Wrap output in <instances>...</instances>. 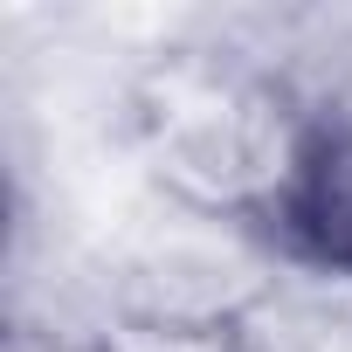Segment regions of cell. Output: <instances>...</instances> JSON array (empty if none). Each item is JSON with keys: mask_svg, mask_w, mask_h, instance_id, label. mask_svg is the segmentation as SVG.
<instances>
[{"mask_svg": "<svg viewBox=\"0 0 352 352\" xmlns=\"http://www.w3.org/2000/svg\"><path fill=\"white\" fill-rule=\"evenodd\" d=\"M138 131L173 208L263 235L297 173L311 111L242 63L173 56L145 83Z\"/></svg>", "mask_w": 352, "mask_h": 352, "instance_id": "6da1fadb", "label": "cell"}, {"mask_svg": "<svg viewBox=\"0 0 352 352\" xmlns=\"http://www.w3.org/2000/svg\"><path fill=\"white\" fill-rule=\"evenodd\" d=\"M263 235L290 270L352 283V111H311L297 173Z\"/></svg>", "mask_w": 352, "mask_h": 352, "instance_id": "7a4b0ae2", "label": "cell"}]
</instances>
